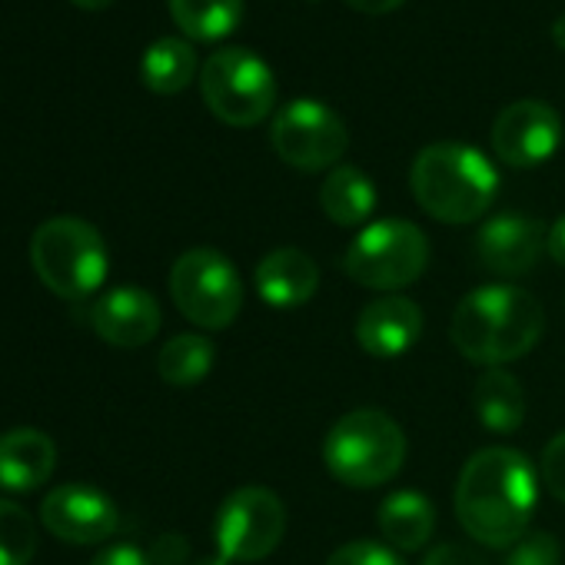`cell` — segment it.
Instances as JSON below:
<instances>
[{
    "label": "cell",
    "mask_w": 565,
    "mask_h": 565,
    "mask_svg": "<svg viewBox=\"0 0 565 565\" xmlns=\"http://www.w3.org/2000/svg\"><path fill=\"white\" fill-rule=\"evenodd\" d=\"M423 565H486L479 552H472L469 545L459 542H443L436 548H429V555L423 558Z\"/></svg>",
    "instance_id": "obj_29"
},
{
    "label": "cell",
    "mask_w": 565,
    "mask_h": 565,
    "mask_svg": "<svg viewBox=\"0 0 565 565\" xmlns=\"http://www.w3.org/2000/svg\"><path fill=\"white\" fill-rule=\"evenodd\" d=\"M203 104L226 127H256L276 104V77L263 57L243 47H223L200 71Z\"/></svg>",
    "instance_id": "obj_7"
},
{
    "label": "cell",
    "mask_w": 565,
    "mask_h": 565,
    "mask_svg": "<svg viewBox=\"0 0 565 565\" xmlns=\"http://www.w3.org/2000/svg\"><path fill=\"white\" fill-rule=\"evenodd\" d=\"M562 117L545 100H515L492 124V150L505 167L532 170L562 147Z\"/></svg>",
    "instance_id": "obj_11"
},
{
    "label": "cell",
    "mask_w": 565,
    "mask_h": 565,
    "mask_svg": "<svg viewBox=\"0 0 565 565\" xmlns=\"http://www.w3.org/2000/svg\"><path fill=\"white\" fill-rule=\"evenodd\" d=\"M31 266L61 300H84L107 279V243L100 230L81 216H51L31 236Z\"/></svg>",
    "instance_id": "obj_5"
},
{
    "label": "cell",
    "mask_w": 565,
    "mask_h": 565,
    "mask_svg": "<svg viewBox=\"0 0 565 565\" xmlns=\"http://www.w3.org/2000/svg\"><path fill=\"white\" fill-rule=\"evenodd\" d=\"M353 11L366 14V18H383V14H393L396 8H403L406 0H343Z\"/></svg>",
    "instance_id": "obj_31"
},
{
    "label": "cell",
    "mask_w": 565,
    "mask_h": 565,
    "mask_svg": "<svg viewBox=\"0 0 565 565\" xmlns=\"http://www.w3.org/2000/svg\"><path fill=\"white\" fill-rule=\"evenodd\" d=\"M170 297L200 330H226L243 310V279L213 246H193L170 269Z\"/></svg>",
    "instance_id": "obj_8"
},
{
    "label": "cell",
    "mask_w": 565,
    "mask_h": 565,
    "mask_svg": "<svg viewBox=\"0 0 565 565\" xmlns=\"http://www.w3.org/2000/svg\"><path fill=\"white\" fill-rule=\"evenodd\" d=\"M376 183L360 167H333L320 186V206L337 226H363L376 210Z\"/></svg>",
    "instance_id": "obj_20"
},
{
    "label": "cell",
    "mask_w": 565,
    "mask_h": 565,
    "mask_svg": "<svg viewBox=\"0 0 565 565\" xmlns=\"http://www.w3.org/2000/svg\"><path fill=\"white\" fill-rule=\"evenodd\" d=\"M34 552H38L34 515L11 499H0V565H31Z\"/></svg>",
    "instance_id": "obj_24"
},
{
    "label": "cell",
    "mask_w": 565,
    "mask_h": 565,
    "mask_svg": "<svg viewBox=\"0 0 565 565\" xmlns=\"http://www.w3.org/2000/svg\"><path fill=\"white\" fill-rule=\"evenodd\" d=\"M160 323H163L160 303L153 300V294H147L140 287H117V290L97 297V303L90 310L94 333L117 350L147 347L160 333Z\"/></svg>",
    "instance_id": "obj_14"
},
{
    "label": "cell",
    "mask_w": 565,
    "mask_h": 565,
    "mask_svg": "<svg viewBox=\"0 0 565 565\" xmlns=\"http://www.w3.org/2000/svg\"><path fill=\"white\" fill-rule=\"evenodd\" d=\"M253 282H256V294L266 307L297 310L317 297L320 266L310 253H303L297 246H279L256 263Z\"/></svg>",
    "instance_id": "obj_16"
},
{
    "label": "cell",
    "mask_w": 565,
    "mask_h": 565,
    "mask_svg": "<svg viewBox=\"0 0 565 565\" xmlns=\"http://www.w3.org/2000/svg\"><path fill=\"white\" fill-rule=\"evenodd\" d=\"M429 266V239L409 220H376L347 249L343 269L366 290L396 294Z\"/></svg>",
    "instance_id": "obj_6"
},
{
    "label": "cell",
    "mask_w": 565,
    "mask_h": 565,
    "mask_svg": "<svg viewBox=\"0 0 565 565\" xmlns=\"http://www.w3.org/2000/svg\"><path fill=\"white\" fill-rule=\"evenodd\" d=\"M71 4H77V8H84V11H104V8L114 4V0H71Z\"/></svg>",
    "instance_id": "obj_34"
},
{
    "label": "cell",
    "mask_w": 565,
    "mask_h": 565,
    "mask_svg": "<svg viewBox=\"0 0 565 565\" xmlns=\"http://www.w3.org/2000/svg\"><path fill=\"white\" fill-rule=\"evenodd\" d=\"M269 143L287 167L303 173H320V170H333L343 160L350 147V130L337 110H330L320 100L300 97L273 117Z\"/></svg>",
    "instance_id": "obj_10"
},
{
    "label": "cell",
    "mask_w": 565,
    "mask_h": 565,
    "mask_svg": "<svg viewBox=\"0 0 565 565\" xmlns=\"http://www.w3.org/2000/svg\"><path fill=\"white\" fill-rule=\"evenodd\" d=\"M150 565H183L190 558V542L180 532H163L147 552Z\"/></svg>",
    "instance_id": "obj_28"
},
{
    "label": "cell",
    "mask_w": 565,
    "mask_h": 565,
    "mask_svg": "<svg viewBox=\"0 0 565 565\" xmlns=\"http://www.w3.org/2000/svg\"><path fill=\"white\" fill-rule=\"evenodd\" d=\"M170 18L186 41L216 44L243 21V0H167Z\"/></svg>",
    "instance_id": "obj_22"
},
{
    "label": "cell",
    "mask_w": 565,
    "mask_h": 565,
    "mask_svg": "<svg viewBox=\"0 0 565 565\" xmlns=\"http://www.w3.org/2000/svg\"><path fill=\"white\" fill-rule=\"evenodd\" d=\"M327 565H406L399 558V552L386 542H376V539H353L347 545H340Z\"/></svg>",
    "instance_id": "obj_25"
},
{
    "label": "cell",
    "mask_w": 565,
    "mask_h": 565,
    "mask_svg": "<svg viewBox=\"0 0 565 565\" xmlns=\"http://www.w3.org/2000/svg\"><path fill=\"white\" fill-rule=\"evenodd\" d=\"M558 555H562V545L555 542V535L539 529V532H525L509 548L505 565H558Z\"/></svg>",
    "instance_id": "obj_26"
},
{
    "label": "cell",
    "mask_w": 565,
    "mask_h": 565,
    "mask_svg": "<svg viewBox=\"0 0 565 565\" xmlns=\"http://www.w3.org/2000/svg\"><path fill=\"white\" fill-rule=\"evenodd\" d=\"M472 406L476 419L495 436H512L525 423V390L505 370H486L479 376L472 390Z\"/></svg>",
    "instance_id": "obj_19"
},
{
    "label": "cell",
    "mask_w": 565,
    "mask_h": 565,
    "mask_svg": "<svg viewBox=\"0 0 565 565\" xmlns=\"http://www.w3.org/2000/svg\"><path fill=\"white\" fill-rule=\"evenodd\" d=\"M552 41H555L558 51H565V14L555 18V24H552Z\"/></svg>",
    "instance_id": "obj_33"
},
{
    "label": "cell",
    "mask_w": 565,
    "mask_h": 565,
    "mask_svg": "<svg viewBox=\"0 0 565 565\" xmlns=\"http://www.w3.org/2000/svg\"><path fill=\"white\" fill-rule=\"evenodd\" d=\"M539 472H542L545 489L558 502H565V433L548 439V446L542 449V459H539Z\"/></svg>",
    "instance_id": "obj_27"
},
{
    "label": "cell",
    "mask_w": 565,
    "mask_h": 565,
    "mask_svg": "<svg viewBox=\"0 0 565 565\" xmlns=\"http://www.w3.org/2000/svg\"><path fill=\"white\" fill-rule=\"evenodd\" d=\"M416 203L439 223H476L499 193V173L469 143L443 140L416 153L409 170Z\"/></svg>",
    "instance_id": "obj_3"
},
{
    "label": "cell",
    "mask_w": 565,
    "mask_h": 565,
    "mask_svg": "<svg viewBox=\"0 0 565 565\" xmlns=\"http://www.w3.org/2000/svg\"><path fill=\"white\" fill-rule=\"evenodd\" d=\"M57 469V446L34 426L0 433V489L34 492Z\"/></svg>",
    "instance_id": "obj_17"
},
{
    "label": "cell",
    "mask_w": 565,
    "mask_h": 565,
    "mask_svg": "<svg viewBox=\"0 0 565 565\" xmlns=\"http://www.w3.org/2000/svg\"><path fill=\"white\" fill-rule=\"evenodd\" d=\"M41 522L51 535L71 545H97L110 539L120 525L117 502L87 482H67L44 495Z\"/></svg>",
    "instance_id": "obj_12"
},
{
    "label": "cell",
    "mask_w": 565,
    "mask_h": 565,
    "mask_svg": "<svg viewBox=\"0 0 565 565\" xmlns=\"http://www.w3.org/2000/svg\"><path fill=\"white\" fill-rule=\"evenodd\" d=\"M376 525L386 545H393L396 552H419L436 532V505L423 492L399 489L383 499Z\"/></svg>",
    "instance_id": "obj_18"
},
{
    "label": "cell",
    "mask_w": 565,
    "mask_h": 565,
    "mask_svg": "<svg viewBox=\"0 0 565 565\" xmlns=\"http://www.w3.org/2000/svg\"><path fill=\"white\" fill-rule=\"evenodd\" d=\"M200 74L196 67V51L186 38H160L143 51L140 61V77L147 90L160 97H173L190 87V81Z\"/></svg>",
    "instance_id": "obj_21"
},
{
    "label": "cell",
    "mask_w": 565,
    "mask_h": 565,
    "mask_svg": "<svg viewBox=\"0 0 565 565\" xmlns=\"http://www.w3.org/2000/svg\"><path fill=\"white\" fill-rule=\"evenodd\" d=\"M213 363H216V350H213V343L206 337L180 333V337L163 343V350L157 356V373H160L163 383L186 390V386L203 383L210 376Z\"/></svg>",
    "instance_id": "obj_23"
},
{
    "label": "cell",
    "mask_w": 565,
    "mask_h": 565,
    "mask_svg": "<svg viewBox=\"0 0 565 565\" xmlns=\"http://www.w3.org/2000/svg\"><path fill=\"white\" fill-rule=\"evenodd\" d=\"M545 333L542 303L509 282H489L466 294L452 313L449 340L476 366L502 370L529 356Z\"/></svg>",
    "instance_id": "obj_2"
},
{
    "label": "cell",
    "mask_w": 565,
    "mask_h": 565,
    "mask_svg": "<svg viewBox=\"0 0 565 565\" xmlns=\"http://www.w3.org/2000/svg\"><path fill=\"white\" fill-rule=\"evenodd\" d=\"M323 462L343 486L376 489L399 476L406 462V433L383 409H353L330 426Z\"/></svg>",
    "instance_id": "obj_4"
},
{
    "label": "cell",
    "mask_w": 565,
    "mask_h": 565,
    "mask_svg": "<svg viewBox=\"0 0 565 565\" xmlns=\"http://www.w3.org/2000/svg\"><path fill=\"white\" fill-rule=\"evenodd\" d=\"M476 253L489 273L522 276L542 259V253H548V230L535 216L499 213L482 223L476 236Z\"/></svg>",
    "instance_id": "obj_13"
},
{
    "label": "cell",
    "mask_w": 565,
    "mask_h": 565,
    "mask_svg": "<svg viewBox=\"0 0 565 565\" xmlns=\"http://www.w3.org/2000/svg\"><path fill=\"white\" fill-rule=\"evenodd\" d=\"M548 256L558 266H565V213L548 226Z\"/></svg>",
    "instance_id": "obj_32"
},
{
    "label": "cell",
    "mask_w": 565,
    "mask_h": 565,
    "mask_svg": "<svg viewBox=\"0 0 565 565\" xmlns=\"http://www.w3.org/2000/svg\"><path fill=\"white\" fill-rule=\"evenodd\" d=\"M423 337V310L409 297H376L356 317V343L376 360L406 356Z\"/></svg>",
    "instance_id": "obj_15"
},
{
    "label": "cell",
    "mask_w": 565,
    "mask_h": 565,
    "mask_svg": "<svg viewBox=\"0 0 565 565\" xmlns=\"http://www.w3.org/2000/svg\"><path fill=\"white\" fill-rule=\"evenodd\" d=\"M287 535V505L266 486L233 489L213 519L216 552L230 562H259Z\"/></svg>",
    "instance_id": "obj_9"
},
{
    "label": "cell",
    "mask_w": 565,
    "mask_h": 565,
    "mask_svg": "<svg viewBox=\"0 0 565 565\" xmlns=\"http://www.w3.org/2000/svg\"><path fill=\"white\" fill-rule=\"evenodd\" d=\"M193 565H233V562H230V558H223V555L216 552V555H203V558H196Z\"/></svg>",
    "instance_id": "obj_35"
},
{
    "label": "cell",
    "mask_w": 565,
    "mask_h": 565,
    "mask_svg": "<svg viewBox=\"0 0 565 565\" xmlns=\"http://www.w3.org/2000/svg\"><path fill=\"white\" fill-rule=\"evenodd\" d=\"M90 565H150V558L137 548V545H110L104 548Z\"/></svg>",
    "instance_id": "obj_30"
},
{
    "label": "cell",
    "mask_w": 565,
    "mask_h": 565,
    "mask_svg": "<svg viewBox=\"0 0 565 565\" xmlns=\"http://www.w3.org/2000/svg\"><path fill=\"white\" fill-rule=\"evenodd\" d=\"M452 502L466 535L489 548H512L529 532L539 502L535 469L519 449H479L466 459Z\"/></svg>",
    "instance_id": "obj_1"
}]
</instances>
